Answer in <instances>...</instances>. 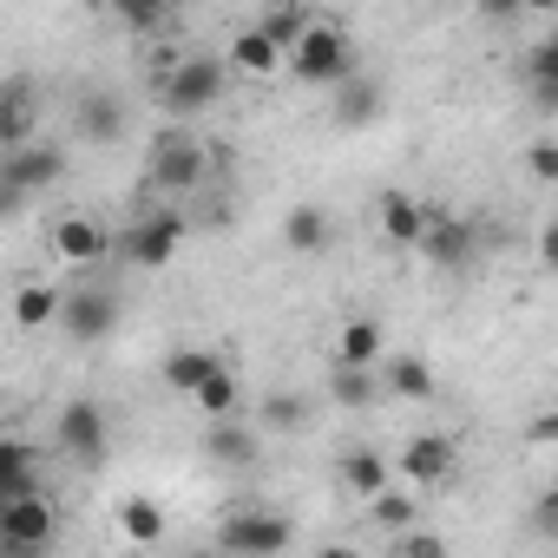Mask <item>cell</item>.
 Masks as SVG:
<instances>
[{"label":"cell","mask_w":558,"mask_h":558,"mask_svg":"<svg viewBox=\"0 0 558 558\" xmlns=\"http://www.w3.org/2000/svg\"><path fill=\"white\" fill-rule=\"evenodd\" d=\"M145 184H151V191H165V197H184V191H204V184H210V151H204V138H197V132H184V119H178V125H165V132L151 138Z\"/></svg>","instance_id":"cell-1"},{"label":"cell","mask_w":558,"mask_h":558,"mask_svg":"<svg viewBox=\"0 0 558 558\" xmlns=\"http://www.w3.org/2000/svg\"><path fill=\"white\" fill-rule=\"evenodd\" d=\"M283 66H290L303 86H336V80H349V73H355V47H349V34H342V27L310 21V27L290 40Z\"/></svg>","instance_id":"cell-2"},{"label":"cell","mask_w":558,"mask_h":558,"mask_svg":"<svg viewBox=\"0 0 558 558\" xmlns=\"http://www.w3.org/2000/svg\"><path fill=\"white\" fill-rule=\"evenodd\" d=\"M184 236H191L184 210H171V204H138L132 223H125V236H119V250H125V263H138V269H165V263L184 250Z\"/></svg>","instance_id":"cell-3"},{"label":"cell","mask_w":558,"mask_h":558,"mask_svg":"<svg viewBox=\"0 0 558 558\" xmlns=\"http://www.w3.org/2000/svg\"><path fill=\"white\" fill-rule=\"evenodd\" d=\"M223 86H230V66L210 60V53H191V60H178L165 73V112L171 119H197V112H210L223 99Z\"/></svg>","instance_id":"cell-4"},{"label":"cell","mask_w":558,"mask_h":558,"mask_svg":"<svg viewBox=\"0 0 558 558\" xmlns=\"http://www.w3.org/2000/svg\"><path fill=\"white\" fill-rule=\"evenodd\" d=\"M66 178V151L47 145V138H27L14 145L8 158H0V204H14V197H40Z\"/></svg>","instance_id":"cell-5"},{"label":"cell","mask_w":558,"mask_h":558,"mask_svg":"<svg viewBox=\"0 0 558 558\" xmlns=\"http://www.w3.org/2000/svg\"><path fill=\"white\" fill-rule=\"evenodd\" d=\"M53 440H60V453H66L73 466H99V460H106V447H112L106 401H93V395H73V401L60 408V421H53Z\"/></svg>","instance_id":"cell-6"},{"label":"cell","mask_w":558,"mask_h":558,"mask_svg":"<svg viewBox=\"0 0 558 558\" xmlns=\"http://www.w3.org/2000/svg\"><path fill=\"white\" fill-rule=\"evenodd\" d=\"M217 545L223 551H243V558H276V551H290L296 545V525L283 512H263V506H243L217 525Z\"/></svg>","instance_id":"cell-7"},{"label":"cell","mask_w":558,"mask_h":558,"mask_svg":"<svg viewBox=\"0 0 558 558\" xmlns=\"http://www.w3.org/2000/svg\"><path fill=\"white\" fill-rule=\"evenodd\" d=\"M53 532H60V512L40 486L21 499H0V551H47Z\"/></svg>","instance_id":"cell-8"},{"label":"cell","mask_w":558,"mask_h":558,"mask_svg":"<svg viewBox=\"0 0 558 558\" xmlns=\"http://www.w3.org/2000/svg\"><path fill=\"white\" fill-rule=\"evenodd\" d=\"M53 323L66 329L73 349H99L119 329V296L112 290H60V316Z\"/></svg>","instance_id":"cell-9"},{"label":"cell","mask_w":558,"mask_h":558,"mask_svg":"<svg viewBox=\"0 0 558 558\" xmlns=\"http://www.w3.org/2000/svg\"><path fill=\"white\" fill-rule=\"evenodd\" d=\"M27 138H40V86L14 73V80H0V151H14Z\"/></svg>","instance_id":"cell-10"},{"label":"cell","mask_w":558,"mask_h":558,"mask_svg":"<svg viewBox=\"0 0 558 558\" xmlns=\"http://www.w3.org/2000/svg\"><path fill=\"white\" fill-rule=\"evenodd\" d=\"M453 434H414L408 447H401V480L408 486H447L453 480Z\"/></svg>","instance_id":"cell-11"},{"label":"cell","mask_w":558,"mask_h":558,"mask_svg":"<svg viewBox=\"0 0 558 558\" xmlns=\"http://www.w3.org/2000/svg\"><path fill=\"white\" fill-rule=\"evenodd\" d=\"M106 250H112V230L99 223V217H86V210H73V217H60L53 223V256L60 263H106Z\"/></svg>","instance_id":"cell-12"},{"label":"cell","mask_w":558,"mask_h":558,"mask_svg":"<svg viewBox=\"0 0 558 558\" xmlns=\"http://www.w3.org/2000/svg\"><path fill=\"white\" fill-rule=\"evenodd\" d=\"M414 250H421L427 263H440V269H460V263L473 256V223H466V217H427L421 236H414Z\"/></svg>","instance_id":"cell-13"},{"label":"cell","mask_w":558,"mask_h":558,"mask_svg":"<svg viewBox=\"0 0 558 558\" xmlns=\"http://www.w3.org/2000/svg\"><path fill=\"white\" fill-rule=\"evenodd\" d=\"M80 138L86 145H119L125 138V99L106 93V86H86L80 93Z\"/></svg>","instance_id":"cell-14"},{"label":"cell","mask_w":558,"mask_h":558,"mask_svg":"<svg viewBox=\"0 0 558 558\" xmlns=\"http://www.w3.org/2000/svg\"><path fill=\"white\" fill-rule=\"evenodd\" d=\"M40 486V447L21 434H0V499H21Z\"/></svg>","instance_id":"cell-15"},{"label":"cell","mask_w":558,"mask_h":558,"mask_svg":"<svg viewBox=\"0 0 558 558\" xmlns=\"http://www.w3.org/2000/svg\"><path fill=\"white\" fill-rule=\"evenodd\" d=\"M204 453H210L217 466H250V460H256V427H250L243 414H223V421L204 427Z\"/></svg>","instance_id":"cell-16"},{"label":"cell","mask_w":558,"mask_h":558,"mask_svg":"<svg viewBox=\"0 0 558 558\" xmlns=\"http://www.w3.org/2000/svg\"><path fill=\"white\" fill-rule=\"evenodd\" d=\"M184 401H191L204 421H223V414H243V381H236V375L217 362V368H210V375H204V381L184 395Z\"/></svg>","instance_id":"cell-17"},{"label":"cell","mask_w":558,"mask_h":558,"mask_svg":"<svg viewBox=\"0 0 558 558\" xmlns=\"http://www.w3.org/2000/svg\"><path fill=\"white\" fill-rule=\"evenodd\" d=\"M283 243H290L296 256H323V250L336 243V223H329V210H316V204H296V210L283 217Z\"/></svg>","instance_id":"cell-18"},{"label":"cell","mask_w":558,"mask_h":558,"mask_svg":"<svg viewBox=\"0 0 558 558\" xmlns=\"http://www.w3.org/2000/svg\"><path fill=\"white\" fill-rule=\"evenodd\" d=\"M381 355H388V336H381V323H368V316L342 323V336H336V362H342V368H375Z\"/></svg>","instance_id":"cell-19"},{"label":"cell","mask_w":558,"mask_h":558,"mask_svg":"<svg viewBox=\"0 0 558 558\" xmlns=\"http://www.w3.org/2000/svg\"><path fill=\"white\" fill-rule=\"evenodd\" d=\"M381 395H395V401H434V368L421 355H388L381 362Z\"/></svg>","instance_id":"cell-20"},{"label":"cell","mask_w":558,"mask_h":558,"mask_svg":"<svg viewBox=\"0 0 558 558\" xmlns=\"http://www.w3.org/2000/svg\"><path fill=\"white\" fill-rule=\"evenodd\" d=\"M230 66L250 73V80H269V73H283V47H276L263 27H243V34L230 40Z\"/></svg>","instance_id":"cell-21"},{"label":"cell","mask_w":558,"mask_h":558,"mask_svg":"<svg viewBox=\"0 0 558 558\" xmlns=\"http://www.w3.org/2000/svg\"><path fill=\"white\" fill-rule=\"evenodd\" d=\"M525 86H532V106L538 112H558V34H538L532 66H525Z\"/></svg>","instance_id":"cell-22"},{"label":"cell","mask_w":558,"mask_h":558,"mask_svg":"<svg viewBox=\"0 0 558 558\" xmlns=\"http://www.w3.org/2000/svg\"><path fill=\"white\" fill-rule=\"evenodd\" d=\"M375 112H381V86H375V80H355V73L336 80V125L355 132V125H368Z\"/></svg>","instance_id":"cell-23"},{"label":"cell","mask_w":558,"mask_h":558,"mask_svg":"<svg viewBox=\"0 0 558 558\" xmlns=\"http://www.w3.org/2000/svg\"><path fill=\"white\" fill-rule=\"evenodd\" d=\"M421 223H427V210L408 197V191H381V236L388 243H401V250H414V236H421Z\"/></svg>","instance_id":"cell-24"},{"label":"cell","mask_w":558,"mask_h":558,"mask_svg":"<svg viewBox=\"0 0 558 558\" xmlns=\"http://www.w3.org/2000/svg\"><path fill=\"white\" fill-rule=\"evenodd\" d=\"M8 316H14L21 329H53V316H60V290H53V283H21L14 303H8Z\"/></svg>","instance_id":"cell-25"},{"label":"cell","mask_w":558,"mask_h":558,"mask_svg":"<svg viewBox=\"0 0 558 558\" xmlns=\"http://www.w3.org/2000/svg\"><path fill=\"white\" fill-rule=\"evenodd\" d=\"M388 480H395L388 453H375V447H349V453H342V486H349V493H362V499H368V493H375V486H388Z\"/></svg>","instance_id":"cell-26"},{"label":"cell","mask_w":558,"mask_h":558,"mask_svg":"<svg viewBox=\"0 0 558 558\" xmlns=\"http://www.w3.org/2000/svg\"><path fill=\"white\" fill-rule=\"evenodd\" d=\"M210 368H217V355H210V349H171L158 375H165V388H171V395H191Z\"/></svg>","instance_id":"cell-27"},{"label":"cell","mask_w":558,"mask_h":558,"mask_svg":"<svg viewBox=\"0 0 558 558\" xmlns=\"http://www.w3.org/2000/svg\"><path fill=\"white\" fill-rule=\"evenodd\" d=\"M329 401H342V408H375V401H381L375 368H342V362H336V375H329Z\"/></svg>","instance_id":"cell-28"},{"label":"cell","mask_w":558,"mask_h":558,"mask_svg":"<svg viewBox=\"0 0 558 558\" xmlns=\"http://www.w3.org/2000/svg\"><path fill=\"white\" fill-rule=\"evenodd\" d=\"M119 532H125L132 545H158V538H165V506H158V499H125V506H119Z\"/></svg>","instance_id":"cell-29"},{"label":"cell","mask_w":558,"mask_h":558,"mask_svg":"<svg viewBox=\"0 0 558 558\" xmlns=\"http://www.w3.org/2000/svg\"><path fill=\"white\" fill-rule=\"evenodd\" d=\"M414 512H421V506H414V493H401V486H375V493H368V519L388 525V532L414 525Z\"/></svg>","instance_id":"cell-30"},{"label":"cell","mask_w":558,"mask_h":558,"mask_svg":"<svg viewBox=\"0 0 558 558\" xmlns=\"http://www.w3.org/2000/svg\"><path fill=\"white\" fill-rule=\"evenodd\" d=\"M256 27H263V34H269L276 47H283V53H290V40H296V34L310 27V8H296V0H276V8H269V14H263Z\"/></svg>","instance_id":"cell-31"},{"label":"cell","mask_w":558,"mask_h":558,"mask_svg":"<svg viewBox=\"0 0 558 558\" xmlns=\"http://www.w3.org/2000/svg\"><path fill=\"white\" fill-rule=\"evenodd\" d=\"M256 421H263V427H276V434H290V427H303V421H310V408H303L296 395H263Z\"/></svg>","instance_id":"cell-32"},{"label":"cell","mask_w":558,"mask_h":558,"mask_svg":"<svg viewBox=\"0 0 558 558\" xmlns=\"http://www.w3.org/2000/svg\"><path fill=\"white\" fill-rule=\"evenodd\" d=\"M112 14H119L132 34H151V27H158L171 8H165V0H112Z\"/></svg>","instance_id":"cell-33"},{"label":"cell","mask_w":558,"mask_h":558,"mask_svg":"<svg viewBox=\"0 0 558 558\" xmlns=\"http://www.w3.org/2000/svg\"><path fill=\"white\" fill-rule=\"evenodd\" d=\"M395 551H401V558H440V551H447V538H434V532H414V525H401V532H395Z\"/></svg>","instance_id":"cell-34"},{"label":"cell","mask_w":558,"mask_h":558,"mask_svg":"<svg viewBox=\"0 0 558 558\" xmlns=\"http://www.w3.org/2000/svg\"><path fill=\"white\" fill-rule=\"evenodd\" d=\"M525 165H532V178H538V184H551V178H558V145H551V138H538V145L525 151Z\"/></svg>","instance_id":"cell-35"},{"label":"cell","mask_w":558,"mask_h":558,"mask_svg":"<svg viewBox=\"0 0 558 558\" xmlns=\"http://www.w3.org/2000/svg\"><path fill=\"white\" fill-rule=\"evenodd\" d=\"M551 440H558V414H538L532 421V447H551Z\"/></svg>","instance_id":"cell-36"},{"label":"cell","mask_w":558,"mask_h":558,"mask_svg":"<svg viewBox=\"0 0 558 558\" xmlns=\"http://www.w3.org/2000/svg\"><path fill=\"white\" fill-rule=\"evenodd\" d=\"M538 532H545V538H558V499H551V493L538 499Z\"/></svg>","instance_id":"cell-37"},{"label":"cell","mask_w":558,"mask_h":558,"mask_svg":"<svg viewBox=\"0 0 558 558\" xmlns=\"http://www.w3.org/2000/svg\"><path fill=\"white\" fill-rule=\"evenodd\" d=\"M519 8H532V14H558V0H519Z\"/></svg>","instance_id":"cell-38"},{"label":"cell","mask_w":558,"mask_h":558,"mask_svg":"<svg viewBox=\"0 0 558 558\" xmlns=\"http://www.w3.org/2000/svg\"><path fill=\"white\" fill-rule=\"evenodd\" d=\"M519 8V0H486V14H512Z\"/></svg>","instance_id":"cell-39"},{"label":"cell","mask_w":558,"mask_h":558,"mask_svg":"<svg viewBox=\"0 0 558 558\" xmlns=\"http://www.w3.org/2000/svg\"><path fill=\"white\" fill-rule=\"evenodd\" d=\"M165 8H184V0H165Z\"/></svg>","instance_id":"cell-40"}]
</instances>
